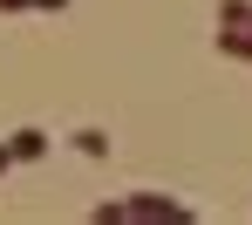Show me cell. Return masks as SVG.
<instances>
[{
  "label": "cell",
  "instance_id": "52a82bcc",
  "mask_svg": "<svg viewBox=\"0 0 252 225\" xmlns=\"http://www.w3.org/2000/svg\"><path fill=\"white\" fill-rule=\"evenodd\" d=\"M28 7H34V0H0V14H28Z\"/></svg>",
  "mask_w": 252,
  "mask_h": 225
},
{
  "label": "cell",
  "instance_id": "277c9868",
  "mask_svg": "<svg viewBox=\"0 0 252 225\" xmlns=\"http://www.w3.org/2000/svg\"><path fill=\"white\" fill-rule=\"evenodd\" d=\"M218 28H252V0H218Z\"/></svg>",
  "mask_w": 252,
  "mask_h": 225
},
{
  "label": "cell",
  "instance_id": "3957f363",
  "mask_svg": "<svg viewBox=\"0 0 252 225\" xmlns=\"http://www.w3.org/2000/svg\"><path fill=\"white\" fill-rule=\"evenodd\" d=\"M218 55H232V62H252V28H218Z\"/></svg>",
  "mask_w": 252,
  "mask_h": 225
},
{
  "label": "cell",
  "instance_id": "5b68a950",
  "mask_svg": "<svg viewBox=\"0 0 252 225\" xmlns=\"http://www.w3.org/2000/svg\"><path fill=\"white\" fill-rule=\"evenodd\" d=\"M75 150H82V157H102V150H109V136H102V130H75Z\"/></svg>",
  "mask_w": 252,
  "mask_h": 225
},
{
  "label": "cell",
  "instance_id": "7a4b0ae2",
  "mask_svg": "<svg viewBox=\"0 0 252 225\" xmlns=\"http://www.w3.org/2000/svg\"><path fill=\"white\" fill-rule=\"evenodd\" d=\"M7 143H14V157H21V164H34V157H48V143H55V136H48V130H34V123H21Z\"/></svg>",
  "mask_w": 252,
  "mask_h": 225
},
{
  "label": "cell",
  "instance_id": "ba28073f",
  "mask_svg": "<svg viewBox=\"0 0 252 225\" xmlns=\"http://www.w3.org/2000/svg\"><path fill=\"white\" fill-rule=\"evenodd\" d=\"M34 7H41V14H62V7H68V0H34Z\"/></svg>",
  "mask_w": 252,
  "mask_h": 225
},
{
  "label": "cell",
  "instance_id": "6da1fadb",
  "mask_svg": "<svg viewBox=\"0 0 252 225\" xmlns=\"http://www.w3.org/2000/svg\"><path fill=\"white\" fill-rule=\"evenodd\" d=\"M123 219H191V212H184V205H177V198H157V191H150V198H116V205H95V225H123Z\"/></svg>",
  "mask_w": 252,
  "mask_h": 225
},
{
  "label": "cell",
  "instance_id": "8992f818",
  "mask_svg": "<svg viewBox=\"0 0 252 225\" xmlns=\"http://www.w3.org/2000/svg\"><path fill=\"white\" fill-rule=\"evenodd\" d=\"M14 164H21V157H14V143H0V178H7Z\"/></svg>",
  "mask_w": 252,
  "mask_h": 225
}]
</instances>
